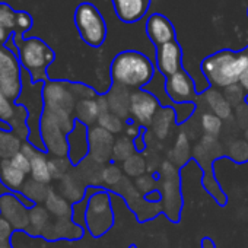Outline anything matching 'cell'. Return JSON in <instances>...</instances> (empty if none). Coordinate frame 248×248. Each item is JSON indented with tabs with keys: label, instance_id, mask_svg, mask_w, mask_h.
<instances>
[{
	"label": "cell",
	"instance_id": "obj_1",
	"mask_svg": "<svg viewBox=\"0 0 248 248\" xmlns=\"http://www.w3.org/2000/svg\"><path fill=\"white\" fill-rule=\"evenodd\" d=\"M109 73L114 85L130 91H139L151 83L155 69L148 56L136 50H126L112 59Z\"/></svg>",
	"mask_w": 248,
	"mask_h": 248
},
{
	"label": "cell",
	"instance_id": "obj_2",
	"mask_svg": "<svg viewBox=\"0 0 248 248\" xmlns=\"http://www.w3.org/2000/svg\"><path fill=\"white\" fill-rule=\"evenodd\" d=\"M247 69L248 59L242 50H219L202 62V72L206 80L216 89H225L239 83V79Z\"/></svg>",
	"mask_w": 248,
	"mask_h": 248
},
{
	"label": "cell",
	"instance_id": "obj_3",
	"mask_svg": "<svg viewBox=\"0 0 248 248\" xmlns=\"http://www.w3.org/2000/svg\"><path fill=\"white\" fill-rule=\"evenodd\" d=\"M12 41L16 46L19 63L31 76L32 83L47 82L50 79L47 70L56 60L54 50L38 37L24 38V35L15 34Z\"/></svg>",
	"mask_w": 248,
	"mask_h": 248
},
{
	"label": "cell",
	"instance_id": "obj_4",
	"mask_svg": "<svg viewBox=\"0 0 248 248\" xmlns=\"http://www.w3.org/2000/svg\"><path fill=\"white\" fill-rule=\"evenodd\" d=\"M44 112H48L69 135L75 124V108L78 98L73 92L72 82L69 80H53L48 79L43 88Z\"/></svg>",
	"mask_w": 248,
	"mask_h": 248
},
{
	"label": "cell",
	"instance_id": "obj_5",
	"mask_svg": "<svg viewBox=\"0 0 248 248\" xmlns=\"http://www.w3.org/2000/svg\"><path fill=\"white\" fill-rule=\"evenodd\" d=\"M158 191L161 194L162 213L171 220L178 222L183 209L180 168L170 159H164L158 171Z\"/></svg>",
	"mask_w": 248,
	"mask_h": 248
},
{
	"label": "cell",
	"instance_id": "obj_6",
	"mask_svg": "<svg viewBox=\"0 0 248 248\" xmlns=\"http://www.w3.org/2000/svg\"><path fill=\"white\" fill-rule=\"evenodd\" d=\"M114 225V210L111 204V196L104 188H95L91 191L88 187V203L85 213V228L93 236L99 238L108 232Z\"/></svg>",
	"mask_w": 248,
	"mask_h": 248
},
{
	"label": "cell",
	"instance_id": "obj_7",
	"mask_svg": "<svg viewBox=\"0 0 248 248\" xmlns=\"http://www.w3.org/2000/svg\"><path fill=\"white\" fill-rule=\"evenodd\" d=\"M73 21L79 32V37L85 44L98 48L105 43L107 31H108L107 24L99 9L95 5L89 2L80 3L75 11Z\"/></svg>",
	"mask_w": 248,
	"mask_h": 248
},
{
	"label": "cell",
	"instance_id": "obj_8",
	"mask_svg": "<svg viewBox=\"0 0 248 248\" xmlns=\"http://www.w3.org/2000/svg\"><path fill=\"white\" fill-rule=\"evenodd\" d=\"M22 66L18 56L6 46H0V91L16 102L22 93Z\"/></svg>",
	"mask_w": 248,
	"mask_h": 248
},
{
	"label": "cell",
	"instance_id": "obj_9",
	"mask_svg": "<svg viewBox=\"0 0 248 248\" xmlns=\"http://www.w3.org/2000/svg\"><path fill=\"white\" fill-rule=\"evenodd\" d=\"M112 191H115L117 194H120L124 200H126V203L136 213L139 220L152 219L162 212L161 202H158V203L149 202L145 196H142L138 191L135 183H132L129 177H124L123 181L117 187L112 188Z\"/></svg>",
	"mask_w": 248,
	"mask_h": 248
},
{
	"label": "cell",
	"instance_id": "obj_10",
	"mask_svg": "<svg viewBox=\"0 0 248 248\" xmlns=\"http://www.w3.org/2000/svg\"><path fill=\"white\" fill-rule=\"evenodd\" d=\"M34 25L32 16L25 11H14L8 3H0V46H5L15 34L24 35Z\"/></svg>",
	"mask_w": 248,
	"mask_h": 248
},
{
	"label": "cell",
	"instance_id": "obj_11",
	"mask_svg": "<svg viewBox=\"0 0 248 248\" xmlns=\"http://www.w3.org/2000/svg\"><path fill=\"white\" fill-rule=\"evenodd\" d=\"M40 133L46 148V152L53 156H67L69 143L67 133L62 129L60 124L48 112H44L40 123Z\"/></svg>",
	"mask_w": 248,
	"mask_h": 248
},
{
	"label": "cell",
	"instance_id": "obj_12",
	"mask_svg": "<svg viewBox=\"0 0 248 248\" xmlns=\"http://www.w3.org/2000/svg\"><path fill=\"white\" fill-rule=\"evenodd\" d=\"M159 109H161V104L154 93L145 89L132 91L130 117H132V121L139 124L140 127L149 129Z\"/></svg>",
	"mask_w": 248,
	"mask_h": 248
},
{
	"label": "cell",
	"instance_id": "obj_13",
	"mask_svg": "<svg viewBox=\"0 0 248 248\" xmlns=\"http://www.w3.org/2000/svg\"><path fill=\"white\" fill-rule=\"evenodd\" d=\"M89 139V158L99 162L101 165H107L112 162V149L115 143V136L109 132L104 130L99 126H92L88 130Z\"/></svg>",
	"mask_w": 248,
	"mask_h": 248
},
{
	"label": "cell",
	"instance_id": "obj_14",
	"mask_svg": "<svg viewBox=\"0 0 248 248\" xmlns=\"http://www.w3.org/2000/svg\"><path fill=\"white\" fill-rule=\"evenodd\" d=\"M165 92L175 104H187L197 99L194 80L184 69L165 79Z\"/></svg>",
	"mask_w": 248,
	"mask_h": 248
},
{
	"label": "cell",
	"instance_id": "obj_15",
	"mask_svg": "<svg viewBox=\"0 0 248 248\" xmlns=\"http://www.w3.org/2000/svg\"><path fill=\"white\" fill-rule=\"evenodd\" d=\"M0 217L8 220L16 231H28L30 209L16 199L15 193L0 197Z\"/></svg>",
	"mask_w": 248,
	"mask_h": 248
},
{
	"label": "cell",
	"instance_id": "obj_16",
	"mask_svg": "<svg viewBox=\"0 0 248 248\" xmlns=\"http://www.w3.org/2000/svg\"><path fill=\"white\" fill-rule=\"evenodd\" d=\"M156 67L165 78L183 70V48L177 40L156 47Z\"/></svg>",
	"mask_w": 248,
	"mask_h": 248
},
{
	"label": "cell",
	"instance_id": "obj_17",
	"mask_svg": "<svg viewBox=\"0 0 248 248\" xmlns=\"http://www.w3.org/2000/svg\"><path fill=\"white\" fill-rule=\"evenodd\" d=\"M145 30L155 47H161L177 40V32L172 22L162 14H152L146 21Z\"/></svg>",
	"mask_w": 248,
	"mask_h": 248
},
{
	"label": "cell",
	"instance_id": "obj_18",
	"mask_svg": "<svg viewBox=\"0 0 248 248\" xmlns=\"http://www.w3.org/2000/svg\"><path fill=\"white\" fill-rule=\"evenodd\" d=\"M152 0H111L115 16L124 24H136L148 14Z\"/></svg>",
	"mask_w": 248,
	"mask_h": 248
},
{
	"label": "cell",
	"instance_id": "obj_19",
	"mask_svg": "<svg viewBox=\"0 0 248 248\" xmlns=\"http://www.w3.org/2000/svg\"><path fill=\"white\" fill-rule=\"evenodd\" d=\"M88 127L85 124L76 121L73 130L67 135V143H69V155L72 165L76 167L80 164L85 158L89 156V139H88Z\"/></svg>",
	"mask_w": 248,
	"mask_h": 248
},
{
	"label": "cell",
	"instance_id": "obj_20",
	"mask_svg": "<svg viewBox=\"0 0 248 248\" xmlns=\"http://www.w3.org/2000/svg\"><path fill=\"white\" fill-rule=\"evenodd\" d=\"M83 228L79 226L72 217H60L56 219L44 232V238L50 241H57V239H69V241H76L83 236Z\"/></svg>",
	"mask_w": 248,
	"mask_h": 248
},
{
	"label": "cell",
	"instance_id": "obj_21",
	"mask_svg": "<svg viewBox=\"0 0 248 248\" xmlns=\"http://www.w3.org/2000/svg\"><path fill=\"white\" fill-rule=\"evenodd\" d=\"M59 193L72 204L82 202L88 194V186L83 183L76 168H73L69 174H66L59 181Z\"/></svg>",
	"mask_w": 248,
	"mask_h": 248
},
{
	"label": "cell",
	"instance_id": "obj_22",
	"mask_svg": "<svg viewBox=\"0 0 248 248\" xmlns=\"http://www.w3.org/2000/svg\"><path fill=\"white\" fill-rule=\"evenodd\" d=\"M175 124H178L175 108L174 107H161V109L158 111V114L155 115V118L151 124L149 132L155 136V139H158L159 142H164L171 136Z\"/></svg>",
	"mask_w": 248,
	"mask_h": 248
},
{
	"label": "cell",
	"instance_id": "obj_23",
	"mask_svg": "<svg viewBox=\"0 0 248 248\" xmlns=\"http://www.w3.org/2000/svg\"><path fill=\"white\" fill-rule=\"evenodd\" d=\"M109 111L118 115L123 120H127L130 117V96L132 91L127 88H123L120 85H111L109 91L105 93Z\"/></svg>",
	"mask_w": 248,
	"mask_h": 248
},
{
	"label": "cell",
	"instance_id": "obj_24",
	"mask_svg": "<svg viewBox=\"0 0 248 248\" xmlns=\"http://www.w3.org/2000/svg\"><path fill=\"white\" fill-rule=\"evenodd\" d=\"M202 98H203V102L206 104V107L209 108V111L213 112L215 115H217L219 118H222L223 121L233 118V107L229 104V101L225 98V95L220 89L210 86L203 92Z\"/></svg>",
	"mask_w": 248,
	"mask_h": 248
},
{
	"label": "cell",
	"instance_id": "obj_25",
	"mask_svg": "<svg viewBox=\"0 0 248 248\" xmlns=\"http://www.w3.org/2000/svg\"><path fill=\"white\" fill-rule=\"evenodd\" d=\"M47 155H48L47 152H44L38 148H31L27 154L28 159L31 161L30 177L38 183H43V184H50V181L53 180Z\"/></svg>",
	"mask_w": 248,
	"mask_h": 248
},
{
	"label": "cell",
	"instance_id": "obj_26",
	"mask_svg": "<svg viewBox=\"0 0 248 248\" xmlns=\"http://www.w3.org/2000/svg\"><path fill=\"white\" fill-rule=\"evenodd\" d=\"M0 180L12 193H18L27 183V174L19 171L11 159H2L0 161Z\"/></svg>",
	"mask_w": 248,
	"mask_h": 248
},
{
	"label": "cell",
	"instance_id": "obj_27",
	"mask_svg": "<svg viewBox=\"0 0 248 248\" xmlns=\"http://www.w3.org/2000/svg\"><path fill=\"white\" fill-rule=\"evenodd\" d=\"M191 145H190V138L187 135L186 130H180L177 138H175V142L171 148V151L168 152V158L174 165H177L178 168L184 167L187 164V161L191 158Z\"/></svg>",
	"mask_w": 248,
	"mask_h": 248
},
{
	"label": "cell",
	"instance_id": "obj_28",
	"mask_svg": "<svg viewBox=\"0 0 248 248\" xmlns=\"http://www.w3.org/2000/svg\"><path fill=\"white\" fill-rule=\"evenodd\" d=\"M78 174L80 175V178L83 180V183L88 187H95L99 188L102 187V170L104 165H101L99 162L93 161L92 158H85L80 164H78L76 167Z\"/></svg>",
	"mask_w": 248,
	"mask_h": 248
},
{
	"label": "cell",
	"instance_id": "obj_29",
	"mask_svg": "<svg viewBox=\"0 0 248 248\" xmlns=\"http://www.w3.org/2000/svg\"><path fill=\"white\" fill-rule=\"evenodd\" d=\"M99 115H101V112H99V108H98L96 98L78 101L76 108H75V120L76 121L85 124V126L89 129L92 126H96Z\"/></svg>",
	"mask_w": 248,
	"mask_h": 248
},
{
	"label": "cell",
	"instance_id": "obj_30",
	"mask_svg": "<svg viewBox=\"0 0 248 248\" xmlns=\"http://www.w3.org/2000/svg\"><path fill=\"white\" fill-rule=\"evenodd\" d=\"M44 207L50 212V215L56 216V219L60 217H72V210H73V204L70 202H67L60 193L54 191L53 188L50 190L46 202H44Z\"/></svg>",
	"mask_w": 248,
	"mask_h": 248
},
{
	"label": "cell",
	"instance_id": "obj_31",
	"mask_svg": "<svg viewBox=\"0 0 248 248\" xmlns=\"http://www.w3.org/2000/svg\"><path fill=\"white\" fill-rule=\"evenodd\" d=\"M51 225L50 222V212L41 206L35 204L30 210V226H28V233L34 236H43L46 229Z\"/></svg>",
	"mask_w": 248,
	"mask_h": 248
},
{
	"label": "cell",
	"instance_id": "obj_32",
	"mask_svg": "<svg viewBox=\"0 0 248 248\" xmlns=\"http://www.w3.org/2000/svg\"><path fill=\"white\" fill-rule=\"evenodd\" d=\"M121 170L124 175L129 178H138L142 177L143 174H148V164L145 155L140 152L133 154L129 159H126L121 164Z\"/></svg>",
	"mask_w": 248,
	"mask_h": 248
},
{
	"label": "cell",
	"instance_id": "obj_33",
	"mask_svg": "<svg viewBox=\"0 0 248 248\" xmlns=\"http://www.w3.org/2000/svg\"><path fill=\"white\" fill-rule=\"evenodd\" d=\"M133 154H136V146L132 139H129L124 135L115 138V143H114V149H112V162L114 164H117V162L123 164Z\"/></svg>",
	"mask_w": 248,
	"mask_h": 248
},
{
	"label": "cell",
	"instance_id": "obj_34",
	"mask_svg": "<svg viewBox=\"0 0 248 248\" xmlns=\"http://www.w3.org/2000/svg\"><path fill=\"white\" fill-rule=\"evenodd\" d=\"M22 143L24 142L14 132L12 133L0 132V158H2V159H11L18 152H21Z\"/></svg>",
	"mask_w": 248,
	"mask_h": 248
},
{
	"label": "cell",
	"instance_id": "obj_35",
	"mask_svg": "<svg viewBox=\"0 0 248 248\" xmlns=\"http://www.w3.org/2000/svg\"><path fill=\"white\" fill-rule=\"evenodd\" d=\"M50 187L48 184H43V183H38L32 178L27 180V183L24 184L21 193H24L31 202H34L35 204H40V203H44L48 193H50Z\"/></svg>",
	"mask_w": 248,
	"mask_h": 248
},
{
	"label": "cell",
	"instance_id": "obj_36",
	"mask_svg": "<svg viewBox=\"0 0 248 248\" xmlns=\"http://www.w3.org/2000/svg\"><path fill=\"white\" fill-rule=\"evenodd\" d=\"M200 127L203 130V135L217 138L223 129V120L210 111H204L200 115Z\"/></svg>",
	"mask_w": 248,
	"mask_h": 248
},
{
	"label": "cell",
	"instance_id": "obj_37",
	"mask_svg": "<svg viewBox=\"0 0 248 248\" xmlns=\"http://www.w3.org/2000/svg\"><path fill=\"white\" fill-rule=\"evenodd\" d=\"M96 126L102 127L104 130H107V132H109L111 135L115 136V135L124 133V127H126V120H123L118 115H115L111 111H108V112L99 115Z\"/></svg>",
	"mask_w": 248,
	"mask_h": 248
},
{
	"label": "cell",
	"instance_id": "obj_38",
	"mask_svg": "<svg viewBox=\"0 0 248 248\" xmlns=\"http://www.w3.org/2000/svg\"><path fill=\"white\" fill-rule=\"evenodd\" d=\"M124 177L126 175H124L121 167H118L114 162H109V164L104 165V170H102V186L112 190L123 181Z\"/></svg>",
	"mask_w": 248,
	"mask_h": 248
},
{
	"label": "cell",
	"instance_id": "obj_39",
	"mask_svg": "<svg viewBox=\"0 0 248 248\" xmlns=\"http://www.w3.org/2000/svg\"><path fill=\"white\" fill-rule=\"evenodd\" d=\"M48 165L53 180H59V181L75 168L67 156H53L48 159Z\"/></svg>",
	"mask_w": 248,
	"mask_h": 248
},
{
	"label": "cell",
	"instance_id": "obj_40",
	"mask_svg": "<svg viewBox=\"0 0 248 248\" xmlns=\"http://www.w3.org/2000/svg\"><path fill=\"white\" fill-rule=\"evenodd\" d=\"M226 155L238 162V164H242V162H247L248 161V142L245 139H236V140H232L229 145H228V151H226Z\"/></svg>",
	"mask_w": 248,
	"mask_h": 248
},
{
	"label": "cell",
	"instance_id": "obj_41",
	"mask_svg": "<svg viewBox=\"0 0 248 248\" xmlns=\"http://www.w3.org/2000/svg\"><path fill=\"white\" fill-rule=\"evenodd\" d=\"M133 183H135L138 191L145 197L158 190V180H155L152 174H143L142 177L135 178Z\"/></svg>",
	"mask_w": 248,
	"mask_h": 248
},
{
	"label": "cell",
	"instance_id": "obj_42",
	"mask_svg": "<svg viewBox=\"0 0 248 248\" xmlns=\"http://www.w3.org/2000/svg\"><path fill=\"white\" fill-rule=\"evenodd\" d=\"M223 95H225V98L229 101V104L233 108H236L238 105L244 104L245 98H247V93L244 92V89H242V86L239 83H235V85H231V86L225 88L223 89Z\"/></svg>",
	"mask_w": 248,
	"mask_h": 248
},
{
	"label": "cell",
	"instance_id": "obj_43",
	"mask_svg": "<svg viewBox=\"0 0 248 248\" xmlns=\"http://www.w3.org/2000/svg\"><path fill=\"white\" fill-rule=\"evenodd\" d=\"M16 111H18V104L8 99L3 95V92L0 91V120L11 123L16 115Z\"/></svg>",
	"mask_w": 248,
	"mask_h": 248
},
{
	"label": "cell",
	"instance_id": "obj_44",
	"mask_svg": "<svg viewBox=\"0 0 248 248\" xmlns=\"http://www.w3.org/2000/svg\"><path fill=\"white\" fill-rule=\"evenodd\" d=\"M174 108H175V112H177V123H178V124H180V123H184L186 120H188V118L193 115L194 109H196V107H194L193 102L177 104V107H174Z\"/></svg>",
	"mask_w": 248,
	"mask_h": 248
},
{
	"label": "cell",
	"instance_id": "obj_45",
	"mask_svg": "<svg viewBox=\"0 0 248 248\" xmlns=\"http://www.w3.org/2000/svg\"><path fill=\"white\" fill-rule=\"evenodd\" d=\"M233 118L241 129L245 130L248 127V105L245 102L233 108Z\"/></svg>",
	"mask_w": 248,
	"mask_h": 248
},
{
	"label": "cell",
	"instance_id": "obj_46",
	"mask_svg": "<svg viewBox=\"0 0 248 248\" xmlns=\"http://www.w3.org/2000/svg\"><path fill=\"white\" fill-rule=\"evenodd\" d=\"M11 162H12L19 171H22L24 174H27V175L31 174V161H30L22 152H18L15 156H12V158H11Z\"/></svg>",
	"mask_w": 248,
	"mask_h": 248
},
{
	"label": "cell",
	"instance_id": "obj_47",
	"mask_svg": "<svg viewBox=\"0 0 248 248\" xmlns=\"http://www.w3.org/2000/svg\"><path fill=\"white\" fill-rule=\"evenodd\" d=\"M143 132H145V129L140 127L139 124H136L135 121H126V127H124V136H127L129 139L135 140V139H138Z\"/></svg>",
	"mask_w": 248,
	"mask_h": 248
},
{
	"label": "cell",
	"instance_id": "obj_48",
	"mask_svg": "<svg viewBox=\"0 0 248 248\" xmlns=\"http://www.w3.org/2000/svg\"><path fill=\"white\" fill-rule=\"evenodd\" d=\"M12 231H14V228H12V225L8 222V220H5L3 217H0V242H3V241H11V238H12Z\"/></svg>",
	"mask_w": 248,
	"mask_h": 248
},
{
	"label": "cell",
	"instance_id": "obj_49",
	"mask_svg": "<svg viewBox=\"0 0 248 248\" xmlns=\"http://www.w3.org/2000/svg\"><path fill=\"white\" fill-rule=\"evenodd\" d=\"M96 102H98V108H99L101 114H105V112L109 111V105H108V101H107L105 95H98L96 96Z\"/></svg>",
	"mask_w": 248,
	"mask_h": 248
},
{
	"label": "cell",
	"instance_id": "obj_50",
	"mask_svg": "<svg viewBox=\"0 0 248 248\" xmlns=\"http://www.w3.org/2000/svg\"><path fill=\"white\" fill-rule=\"evenodd\" d=\"M239 85L242 86L244 92H245L247 96H248V69L242 73V76H241V79H239Z\"/></svg>",
	"mask_w": 248,
	"mask_h": 248
},
{
	"label": "cell",
	"instance_id": "obj_51",
	"mask_svg": "<svg viewBox=\"0 0 248 248\" xmlns=\"http://www.w3.org/2000/svg\"><path fill=\"white\" fill-rule=\"evenodd\" d=\"M0 132H5V133H12L14 129L12 126L8 123V121H3V120H0Z\"/></svg>",
	"mask_w": 248,
	"mask_h": 248
},
{
	"label": "cell",
	"instance_id": "obj_52",
	"mask_svg": "<svg viewBox=\"0 0 248 248\" xmlns=\"http://www.w3.org/2000/svg\"><path fill=\"white\" fill-rule=\"evenodd\" d=\"M202 248H216V244L210 238H203L202 239Z\"/></svg>",
	"mask_w": 248,
	"mask_h": 248
},
{
	"label": "cell",
	"instance_id": "obj_53",
	"mask_svg": "<svg viewBox=\"0 0 248 248\" xmlns=\"http://www.w3.org/2000/svg\"><path fill=\"white\" fill-rule=\"evenodd\" d=\"M12 191L5 186V183L0 180V197H3V196H6V194H11Z\"/></svg>",
	"mask_w": 248,
	"mask_h": 248
},
{
	"label": "cell",
	"instance_id": "obj_54",
	"mask_svg": "<svg viewBox=\"0 0 248 248\" xmlns=\"http://www.w3.org/2000/svg\"><path fill=\"white\" fill-rule=\"evenodd\" d=\"M244 139H245V140L248 142V127H247V129L244 130Z\"/></svg>",
	"mask_w": 248,
	"mask_h": 248
},
{
	"label": "cell",
	"instance_id": "obj_55",
	"mask_svg": "<svg viewBox=\"0 0 248 248\" xmlns=\"http://www.w3.org/2000/svg\"><path fill=\"white\" fill-rule=\"evenodd\" d=\"M242 51H244V54H245V56H247V59H248V47H245Z\"/></svg>",
	"mask_w": 248,
	"mask_h": 248
},
{
	"label": "cell",
	"instance_id": "obj_56",
	"mask_svg": "<svg viewBox=\"0 0 248 248\" xmlns=\"http://www.w3.org/2000/svg\"><path fill=\"white\" fill-rule=\"evenodd\" d=\"M245 104H247V105H248V96H247V98H245Z\"/></svg>",
	"mask_w": 248,
	"mask_h": 248
},
{
	"label": "cell",
	"instance_id": "obj_57",
	"mask_svg": "<svg viewBox=\"0 0 248 248\" xmlns=\"http://www.w3.org/2000/svg\"><path fill=\"white\" fill-rule=\"evenodd\" d=\"M130 248H136V245H130Z\"/></svg>",
	"mask_w": 248,
	"mask_h": 248
},
{
	"label": "cell",
	"instance_id": "obj_58",
	"mask_svg": "<svg viewBox=\"0 0 248 248\" xmlns=\"http://www.w3.org/2000/svg\"><path fill=\"white\" fill-rule=\"evenodd\" d=\"M0 161H2V158H0Z\"/></svg>",
	"mask_w": 248,
	"mask_h": 248
},
{
	"label": "cell",
	"instance_id": "obj_59",
	"mask_svg": "<svg viewBox=\"0 0 248 248\" xmlns=\"http://www.w3.org/2000/svg\"><path fill=\"white\" fill-rule=\"evenodd\" d=\"M247 14H248V11H247Z\"/></svg>",
	"mask_w": 248,
	"mask_h": 248
}]
</instances>
